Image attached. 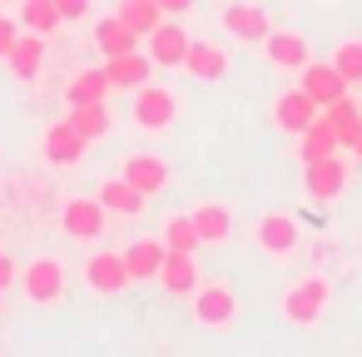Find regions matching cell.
Wrapping results in <instances>:
<instances>
[{"label":"cell","instance_id":"6da1fadb","mask_svg":"<svg viewBox=\"0 0 362 357\" xmlns=\"http://www.w3.org/2000/svg\"><path fill=\"white\" fill-rule=\"evenodd\" d=\"M327 303H332V278H322V273H308V278H298V283L283 293L278 312H283L293 327H313V322L327 312Z\"/></svg>","mask_w":362,"mask_h":357},{"label":"cell","instance_id":"7a4b0ae2","mask_svg":"<svg viewBox=\"0 0 362 357\" xmlns=\"http://www.w3.org/2000/svg\"><path fill=\"white\" fill-rule=\"evenodd\" d=\"M347 179H352V164L342 159V149L327 154V159L303 164V194H308L313 204H337V199L347 194Z\"/></svg>","mask_w":362,"mask_h":357},{"label":"cell","instance_id":"3957f363","mask_svg":"<svg viewBox=\"0 0 362 357\" xmlns=\"http://www.w3.org/2000/svg\"><path fill=\"white\" fill-rule=\"evenodd\" d=\"M253 243H258L273 263H288V258L303 248V228H298L293 213H263V218L253 223Z\"/></svg>","mask_w":362,"mask_h":357},{"label":"cell","instance_id":"277c9868","mask_svg":"<svg viewBox=\"0 0 362 357\" xmlns=\"http://www.w3.org/2000/svg\"><path fill=\"white\" fill-rule=\"evenodd\" d=\"M21 288H25V303H40V308H55L60 298H65V268H60V258H30L25 268H21Z\"/></svg>","mask_w":362,"mask_h":357},{"label":"cell","instance_id":"5b68a950","mask_svg":"<svg viewBox=\"0 0 362 357\" xmlns=\"http://www.w3.org/2000/svg\"><path fill=\"white\" fill-rule=\"evenodd\" d=\"M218 25L228 30V40H243V45H263V35L273 30V21L258 0H228L218 11Z\"/></svg>","mask_w":362,"mask_h":357},{"label":"cell","instance_id":"8992f818","mask_svg":"<svg viewBox=\"0 0 362 357\" xmlns=\"http://www.w3.org/2000/svg\"><path fill=\"white\" fill-rule=\"evenodd\" d=\"M105 223H110V209L100 204V194H95V199H70V204L60 209V228H65V238H75V243L105 238Z\"/></svg>","mask_w":362,"mask_h":357},{"label":"cell","instance_id":"52a82bcc","mask_svg":"<svg viewBox=\"0 0 362 357\" xmlns=\"http://www.w3.org/2000/svg\"><path fill=\"white\" fill-rule=\"evenodd\" d=\"M174 115H179V100H174L164 85H139V90H134V124H139L144 134H164V129L174 124Z\"/></svg>","mask_w":362,"mask_h":357},{"label":"cell","instance_id":"ba28073f","mask_svg":"<svg viewBox=\"0 0 362 357\" xmlns=\"http://www.w3.org/2000/svg\"><path fill=\"white\" fill-rule=\"evenodd\" d=\"M238 317V293L228 283H199L194 288V322L199 327H228Z\"/></svg>","mask_w":362,"mask_h":357},{"label":"cell","instance_id":"9c48e42d","mask_svg":"<svg viewBox=\"0 0 362 357\" xmlns=\"http://www.w3.org/2000/svg\"><path fill=\"white\" fill-rule=\"evenodd\" d=\"M149 60L159 65V70H184V55H189V30L179 25V16H164L149 35Z\"/></svg>","mask_w":362,"mask_h":357},{"label":"cell","instance_id":"30bf717a","mask_svg":"<svg viewBox=\"0 0 362 357\" xmlns=\"http://www.w3.org/2000/svg\"><path fill=\"white\" fill-rule=\"evenodd\" d=\"M85 283H90V293H100V298H115V293H124L134 278H129V263H124V253H110V248H100V253H90V258H85Z\"/></svg>","mask_w":362,"mask_h":357},{"label":"cell","instance_id":"8fae6325","mask_svg":"<svg viewBox=\"0 0 362 357\" xmlns=\"http://www.w3.org/2000/svg\"><path fill=\"white\" fill-rule=\"evenodd\" d=\"M263 60L273 65V70H303L308 60H313V50H308V35H298V30H268L263 35Z\"/></svg>","mask_w":362,"mask_h":357},{"label":"cell","instance_id":"7c38bea8","mask_svg":"<svg viewBox=\"0 0 362 357\" xmlns=\"http://www.w3.org/2000/svg\"><path fill=\"white\" fill-rule=\"evenodd\" d=\"M298 75H303L298 85H303V90L313 95V105H317V110H327L332 100H342V95L352 90V85H347V80L337 75V65H332V60H308V65H303Z\"/></svg>","mask_w":362,"mask_h":357},{"label":"cell","instance_id":"4fadbf2b","mask_svg":"<svg viewBox=\"0 0 362 357\" xmlns=\"http://www.w3.org/2000/svg\"><path fill=\"white\" fill-rule=\"evenodd\" d=\"M317 115H322V110L313 105V95H308L303 85H298V90H283V95L273 100V124H278L283 134H293V139H298Z\"/></svg>","mask_w":362,"mask_h":357},{"label":"cell","instance_id":"5bb4252c","mask_svg":"<svg viewBox=\"0 0 362 357\" xmlns=\"http://www.w3.org/2000/svg\"><path fill=\"white\" fill-rule=\"evenodd\" d=\"M184 70H189V80L218 85V80H228V50H223V45H214V40H189Z\"/></svg>","mask_w":362,"mask_h":357},{"label":"cell","instance_id":"9a60e30c","mask_svg":"<svg viewBox=\"0 0 362 357\" xmlns=\"http://www.w3.org/2000/svg\"><path fill=\"white\" fill-rule=\"evenodd\" d=\"M85 144H90V139H85V134L70 124V115H65V119H55L50 134H45V159H50L55 169H70V164L85 159Z\"/></svg>","mask_w":362,"mask_h":357},{"label":"cell","instance_id":"2e32d148","mask_svg":"<svg viewBox=\"0 0 362 357\" xmlns=\"http://www.w3.org/2000/svg\"><path fill=\"white\" fill-rule=\"evenodd\" d=\"M149 70H154V60H149V50H124V55H110L105 60V75H110V85L115 90H139V85H149Z\"/></svg>","mask_w":362,"mask_h":357},{"label":"cell","instance_id":"e0dca14e","mask_svg":"<svg viewBox=\"0 0 362 357\" xmlns=\"http://www.w3.org/2000/svg\"><path fill=\"white\" fill-rule=\"evenodd\" d=\"M45 55H50V35L21 30V40H16V50L6 55V65H11V75H16V80H35V75H40V65H45Z\"/></svg>","mask_w":362,"mask_h":357},{"label":"cell","instance_id":"ac0fdd59","mask_svg":"<svg viewBox=\"0 0 362 357\" xmlns=\"http://www.w3.org/2000/svg\"><path fill=\"white\" fill-rule=\"evenodd\" d=\"M124 179L154 199V194L169 189V159H164V154H129V159H124Z\"/></svg>","mask_w":362,"mask_h":357},{"label":"cell","instance_id":"d6986e66","mask_svg":"<svg viewBox=\"0 0 362 357\" xmlns=\"http://www.w3.org/2000/svg\"><path fill=\"white\" fill-rule=\"evenodd\" d=\"M100 204H105L115 218H139V213L149 209V194L134 189V184L119 174V179H105V184H100Z\"/></svg>","mask_w":362,"mask_h":357},{"label":"cell","instance_id":"ffe728a7","mask_svg":"<svg viewBox=\"0 0 362 357\" xmlns=\"http://www.w3.org/2000/svg\"><path fill=\"white\" fill-rule=\"evenodd\" d=\"M139 30L115 11V16H105V21H95V45H100V55L110 60V55H124V50H139Z\"/></svg>","mask_w":362,"mask_h":357},{"label":"cell","instance_id":"44dd1931","mask_svg":"<svg viewBox=\"0 0 362 357\" xmlns=\"http://www.w3.org/2000/svg\"><path fill=\"white\" fill-rule=\"evenodd\" d=\"M164 253H169V243H164V238H134V243L124 248L129 278H134V283H149V278H159V268H164Z\"/></svg>","mask_w":362,"mask_h":357},{"label":"cell","instance_id":"7402d4cb","mask_svg":"<svg viewBox=\"0 0 362 357\" xmlns=\"http://www.w3.org/2000/svg\"><path fill=\"white\" fill-rule=\"evenodd\" d=\"M159 283H164V293L189 298V293L199 288V263H194V253L169 248V253H164V268H159Z\"/></svg>","mask_w":362,"mask_h":357},{"label":"cell","instance_id":"603a6c76","mask_svg":"<svg viewBox=\"0 0 362 357\" xmlns=\"http://www.w3.org/2000/svg\"><path fill=\"white\" fill-rule=\"evenodd\" d=\"M337 149H342V139H337V129L327 124V115H317V119L298 134V159H303V164L327 159V154H337Z\"/></svg>","mask_w":362,"mask_h":357},{"label":"cell","instance_id":"cb8c5ba5","mask_svg":"<svg viewBox=\"0 0 362 357\" xmlns=\"http://www.w3.org/2000/svg\"><path fill=\"white\" fill-rule=\"evenodd\" d=\"M194 228H199L204 243H228V238H233V213H228V204H218V199L199 204V209H194Z\"/></svg>","mask_w":362,"mask_h":357},{"label":"cell","instance_id":"d4e9b609","mask_svg":"<svg viewBox=\"0 0 362 357\" xmlns=\"http://www.w3.org/2000/svg\"><path fill=\"white\" fill-rule=\"evenodd\" d=\"M16 21L25 30H35V35H55L65 25V16H60L55 0H16Z\"/></svg>","mask_w":362,"mask_h":357},{"label":"cell","instance_id":"484cf974","mask_svg":"<svg viewBox=\"0 0 362 357\" xmlns=\"http://www.w3.org/2000/svg\"><path fill=\"white\" fill-rule=\"evenodd\" d=\"M110 75H105V65H95V70H80L70 85H65V100L70 105H90V100H110Z\"/></svg>","mask_w":362,"mask_h":357},{"label":"cell","instance_id":"4316f807","mask_svg":"<svg viewBox=\"0 0 362 357\" xmlns=\"http://www.w3.org/2000/svg\"><path fill=\"white\" fill-rule=\"evenodd\" d=\"M70 124L85 134V139H105L110 134V105L105 100H90V105H70Z\"/></svg>","mask_w":362,"mask_h":357},{"label":"cell","instance_id":"83f0119b","mask_svg":"<svg viewBox=\"0 0 362 357\" xmlns=\"http://www.w3.org/2000/svg\"><path fill=\"white\" fill-rule=\"evenodd\" d=\"M322 115H327V124L337 129L342 149H352V139H357V129H362V110H357V100H352V95H342V100H332Z\"/></svg>","mask_w":362,"mask_h":357},{"label":"cell","instance_id":"f1b7e54d","mask_svg":"<svg viewBox=\"0 0 362 357\" xmlns=\"http://www.w3.org/2000/svg\"><path fill=\"white\" fill-rule=\"evenodd\" d=\"M159 238H164L169 248H179V253H199V248H204V238H199V228H194V213H174V218H164Z\"/></svg>","mask_w":362,"mask_h":357},{"label":"cell","instance_id":"f546056e","mask_svg":"<svg viewBox=\"0 0 362 357\" xmlns=\"http://www.w3.org/2000/svg\"><path fill=\"white\" fill-rule=\"evenodd\" d=\"M119 16H124L139 35H149V30L164 21V6H159V0H119Z\"/></svg>","mask_w":362,"mask_h":357},{"label":"cell","instance_id":"4dcf8cb0","mask_svg":"<svg viewBox=\"0 0 362 357\" xmlns=\"http://www.w3.org/2000/svg\"><path fill=\"white\" fill-rule=\"evenodd\" d=\"M332 65H337V75L347 85H362V40H342L332 50Z\"/></svg>","mask_w":362,"mask_h":357},{"label":"cell","instance_id":"1f68e13d","mask_svg":"<svg viewBox=\"0 0 362 357\" xmlns=\"http://www.w3.org/2000/svg\"><path fill=\"white\" fill-rule=\"evenodd\" d=\"M21 30H25V25H21L16 16H0V60H6V55L16 50V40H21Z\"/></svg>","mask_w":362,"mask_h":357},{"label":"cell","instance_id":"d6a6232c","mask_svg":"<svg viewBox=\"0 0 362 357\" xmlns=\"http://www.w3.org/2000/svg\"><path fill=\"white\" fill-rule=\"evenodd\" d=\"M55 6H60V16H65V21H85L95 0H55Z\"/></svg>","mask_w":362,"mask_h":357},{"label":"cell","instance_id":"836d02e7","mask_svg":"<svg viewBox=\"0 0 362 357\" xmlns=\"http://www.w3.org/2000/svg\"><path fill=\"white\" fill-rule=\"evenodd\" d=\"M11 283H21V268H16V263H11L6 253H0V293H6Z\"/></svg>","mask_w":362,"mask_h":357},{"label":"cell","instance_id":"e575fe53","mask_svg":"<svg viewBox=\"0 0 362 357\" xmlns=\"http://www.w3.org/2000/svg\"><path fill=\"white\" fill-rule=\"evenodd\" d=\"M159 6H164V16H189L194 0H159Z\"/></svg>","mask_w":362,"mask_h":357},{"label":"cell","instance_id":"d590c367","mask_svg":"<svg viewBox=\"0 0 362 357\" xmlns=\"http://www.w3.org/2000/svg\"><path fill=\"white\" fill-rule=\"evenodd\" d=\"M352 159H362V129H357V139H352Z\"/></svg>","mask_w":362,"mask_h":357},{"label":"cell","instance_id":"8d00e7d4","mask_svg":"<svg viewBox=\"0 0 362 357\" xmlns=\"http://www.w3.org/2000/svg\"><path fill=\"white\" fill-rule=\"evenodd\" d=\"M0 312H6V308H0Z\"/></svg>","mask_w":362,"mask_h":357}]
</instances>
